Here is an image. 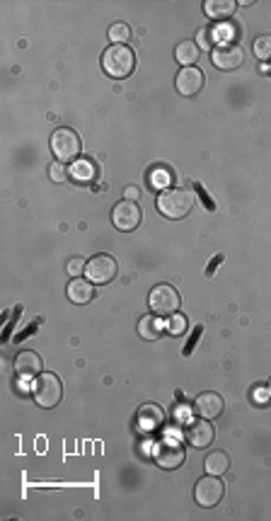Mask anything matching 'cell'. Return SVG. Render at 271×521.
Masks as SVG:
<instances>
[{
    "instance_id": "obj_14",
    "label": "cell",
    "mask_w": 271,
    "mask_h": 521,
    "mask_svg": "<svg viewBox=\"0 0 271 521\" xmlns=\"http://www.w3.org/2000/svg\"><path fill=\"white\" fill-rule=\"evenodd\" d=\"M15 374L20 379H37L41 374V357L37 352H20L15 357Z\"/></svg>"
},
{
    "instance_id": "obj_18",
    "label": "cell",
    "mask_w": 271,
    "mask_h": 521,
    "mask_svg": "<svg viewBox=\"0 0 271 521\" xmlns=\"http://www.w3.org/2000/svg\"><path fill=\"white\" fill-rule=\"evenodd\" d=\"M203 10H206L211 20H225V17H230L238 10V3L235 0H206Z\"/></svg>"
},
{
    "instance_id": "obj_31",
    "label": "cell",
    "mask_w": 271,
    "mask_h": 521,
    "mask_svg": "<svg viewBox=\"0 0 271 521\" xmlns=\"http://www.w3.org/2000/svg\"><path fill=\"white\" fill-rule=\"evenodd\" d=\"M194 189H196V194H201V199H203V204H206V209H208V211H213V209H216V201L211 199V196L206 194V191H203L201 184L194 182Z\"/></svg>"
},
{
    "instance_id": "obj_2",
    "label": "cell",
    "mask_w": 271,
    "mask_h": 521,
    "mask_svg": "<svg viewBox=\"0 0 271 521\" xmlns=\"http://www.w3.org/2000/svg\"><path fill=\"white\" fill-rule=\"evenodd\" d=\"M194 209V191L186 187H177V189H167L158 196V211L167 219H184L186 214Z\"/></svg>"
},
{
    "instance_id": "obj_15",
    "label": "cell",
    "mask_w": 271,
    "mask_h": 521,
    "mask_svg": "<svg viewBox=\"0 0 271 521\" xmlns=\"http://www.w3.org/2000/svg\"><path fill=\"white\" fill-rule=\"evenodd\" d=\"M136 417H138V427L146 429V432H153V429H158L160 424L165 422V410L155 403H146L138 407Z\"/></svg>"
},
{
    "instance_id": "obj_28",
    "label": "cell",
    "mask_w": 271,
    "mask_h": 521,
    "mask_svg": "<svg viewBox=\"0 0 271 521\" xmlns=\"http://www.w3.org/2000/svg\"><path fill=\"white\" fill-rule=\"evenodd\" d=\"M85 267H87V262L83 260V257H73V260L68 262V274H70V277H73V279H78L83 272H85Z\"/></svg>"
},
{
    "instance_id": "obj_34",
    "label": "cell",
    "mask_w": 271,
    "mask_h": 521,
    "mask_svg": "<svg viewBox=\"0 0 271 521\" xmlns=\"http://www.w3.org/2000/svg\"><path fill=\"white\" fill-rule=\"evenodd\" d=\"M269 73H271V63H269Z\"/></svg>"
},
{
    "instance_id": "obj_12",
    "label": "cell",
    "mask_w": 271,
    "mask_h": 521,
    "mask_svg": "<svg viewBox=\"0 0 271 521\" xmlns=\"http://www.w3.org/2000/svg\"><path fill=\"white\" fill-rule=\"evenodd\" d=\"M223 407H225V403H223V398L218 393H213V391H208V393H201L198 398L194 400V410H196V415L198 417H203V420H216V417L223 412Z\"/></svg>"
},
{
    "instance_id": "obj_8",
    "label": "cell",
    "mask_w": 271,
    "mask_h": 521,
    "mask_svg": "<svg viewBox=\"0 0 271 521\" xmlns=\"http://www.w3.org/2000/svg\"><path fill=\"white\" fill-rule=\"evenodd\" d=\"M223 493H225V488H223L220 478L218 475H206V478H201V480L196 483L194 500L201 507H216L220 502Z\"/></svg>"
},
{
    "instance_id": "obj_10",
    "label": "cell",
    "mask_w": 271,
    "mask_h": 521,
    "mask_svg": "<svg viewBox=\"0 0 271 521\" xmlns=\"http://www.w3.org/2000/svg\"><path fill=\"white\" fill-rule=\"evenodd\" d=\"M211 61L220 70H235L245 61V51L238 44H220L211 51Z\"/></svg>"
},
{
    "instance_id": "obj_4",
    "label": "cell",
    "mask_w": 271,
    "mask_h": 521,
    "mask_svg": "<svg viewBox=\"0 0 271 521\" xmlns=\"http://www.w3.org/2000/svg\"><path fill=\"white\" fill-rule=\"evenodd\" d=\"M80 136H78V131L68 129V127H61L53 131L51 136V151L56 155V160H61V163H68V160H75L78 155H80Z\"/></svg>"
},
{
    "instance_id": "obj_17",
    "label": "cell",
    "mask_w": 271,
    "mask_h": 521,
    "mask_svg": "<svg viewBox=\"0 0 271 521\" xmlns=\"http://www.w3.org/2000/svg\"><path fill=\"white\" fill-rule=\"evenodd\" d=\"M68 298L73 303H78V305H85V303H90L95 298V286H92V281H85V279H73L68 284Z\"/></svg>"
},
{
    "instance_id": "obj_22",
    "label": "cell",
    "mask_w": 271,
    "mask_h": 521,
    "mask_svg": "<svg viewBox=\"0 0 271 521\" xmlns=\"http://www.w3.org/2000/svg\"><path fill=\"white\" fill-rule=\"evenodd\" d=\"M110 39L112 44H126L131 39V27L124 25V22H117V25L110 27Z\"/></svg>"
},
{
    "instance_id": "obj_7",
    "label": "cell",
    "mask_w": 271,
    "mask_h": 521,
    "mask_svg": "<svg viewBox=\"0 0 271 521\" xmlns=\"http://www.w3.org/2000/svg\"><path fill=\"white\" fill-rule=\"evenodd\" d=\"M117 272H119V265L112 255H95L92 260H87V267H85L87 279L95 281V284H110L117 277Z\"/></svg>"
},
{
    "instance_id": "obj_19",
    "label": "cell",
    "mask_w": 271,
    "mask_h": 521,
    "mask_svg": "<svg viewBox=\"0 0 271 521\" xmlns=\"http://www.w3.org/2000/svg\"><path fill=\"white\" fill-rule=\"evenodd\" d=\"M198 53H201V49H198L196 41H182L174 49V58H177V63H182L186 68V65H194L198 61Z\"/></svg>"
},
{
    "instance_id": "obj_3",
    "label": "cell",
    "mask_w": 271,
    "mask_h": 521,
    "mask_svg": "<svg viewBox=\"0 0 271 521\" xmlns=\"http://www.w3.org/2000/svg\"><path fill=\"white\" fill-rule=\"evenodd\" d=\"M61 398H63L61 379H58L56 374L41 371L37 376V381H34V400H37V405L44 407V410H51V407H56L61 403Z\"/></svg>"
},
{
    "instance_id": "obj_1",
    "label": "cell",
    "mask_w": 271,
    "mask_h": 521,
    "mask_svg": "<svg viewBox=\"0 0 271 521\" xmlns=\"http://www.w3.org/2000/svg\"><path fill=\"white\" fill-rule=\"evenodd\" d=\"M102 68H105L107 75L117 78H129L136 68V53L134 49H129L126 44H112L110 49H105L102 53Z\"/></svg>"
},
{
    "instance_id": "obj_26",
    "label": "cell",
    "mask_w": 271,
    "mask_h": 521,
    "mask_svg": "<svg viewBox=\"0 0 271 521\" xmlns=\"http://www.w3.org/2000/svg\"><path fill=\"white\" fill-rule=\"evenodd\" d=\"M196 44L198 49H216V29H201Z\"/></svg>"
},
{
    "instance_id": "obj_27",
    "label": "cell",
    "mask_w": 271,
    "mask_h": 521,
    "mask_svg": "<svg viewBox=\"0 0 271 521\" xmlns=\"http://www.w3.org/2000/svg\"><path fill=\"white\" fill-rule=\"evenodd\" d=\"M49 177L53 179V182H63V179L68 177V170H65V165L61 163V160H56V163L49 167Z\"/></svg>"
},
{
    "instance_id": "obj_6",
    "label": "cell",
    "mask_w": 271,
    "mask_h": 521,
    "mask_svg": "<svg viewBox=\"0 0 271 521\" xmlns=\"http://www.w3.org/2000/svg\"><path fill=\"white\" fill-rule=\"evenodd\" d=\"M148 303H150V310H153L155 315H172V313H177V308H179V293L174 286L170 284H158L153 291H150V296H148Z\"/></svg>"
},
{
    "instance_id": "obj_24",
    "label": "cell",
    "mask_w": 271,
    "mask_h": 521,
    "mask_svg": "<svg viewBox=\"0 0 271 521\" xmlns=\"http://www.w3.org/2000/svg\"><path fill=\"white\" fill-rule=\"evenodd\" d=\"M170 170H165V167H155L153 172H150V184H153L155 189H165L167 184H170Z\"/></svg>"
},
{
    "instance_id": "obj_5",
    "label": "cell",
    "mask_w": 271,
    "mask_h": 521,
    "mask_svg": "<svg viewBox=\"0 0 271 521\" xmlns=\"http://www.w3.org/2000/svg\"><path fill=\"white\" fill-rule=\"evenodd\" d=\"M186 453L179 439H172V436H162V439L155 444L153 448V461L160 465L162 470H174L184 463Z\"/></svg>"
},
{
    "instance_id": "obj_23",
    "label": "cell",
    "mask_w": 271,
    "mask_h": 521,
    "mask_svg": "<svg viewBox=\"0 0 271 521\" xmlns=\"http://www.w3.org/2000/svg\"><path fill=\"white\" fill-rule=\"evenodd\" d=\"M255 56L267 61L271 58V34H262V37L255 39Z\"/></svg>"
},
{
    "instance_id": "obj_35",
    "label": "cell",
    "mask_w": 271,
    "mask_h": 521,
    "mask_svg": "<svg viewBox=\"0 0 271 521\" xmlns=\"http://www.w3.org/2000/svg\"><path fill=\"white\" fill-rule=\"evenodd\" d=\"M269 391H271V383H269Z\"/></svg>"
},
{
    "instance_id": "obj_29",
    "label": "cell",
    "mask_w": 271,
    "mask_h": 521,
    "mask_svg": "<svg viewBox=\"0 0 271 521\" xmlns=\"http://www.w3.org/2000/svg\"><path fill=\"white\" fill-rule=\"evenodd\" d=\"M201 332H203V327H201V325H196V327H194V332H191V337H189V342H186V347H184V352H182L184 357H189V354H191V349H194V344L198 342Z\"/></svg>"
},
{
    "instance_id": "obj_9",
    "label": "cell",
    "mask_w": 271,
    "mask_h": 521,
    "mask_svg": "<svg viewBox=\"0 0 271 521\" xmlns=\"http://www.w3.org/2000/svg\"><path fill=\"white\" fill-rule=\"evenodd\" d=\"M141 219H143V214H141V206H138L136 201H122V204H117L114 206V211H112V223L117 226L119 231H136L138 228V223H141Z\"/></svg>"
},
{
    "instance_id": "obj_30",
    "label": "cell",
    "mask_w": 271,
    "mask_h": 521,
    "mask_svg": "<svg viewBox=\"0 0 271 521\" xmlns=\"http://www.w3.org/2000/svg\"><path fill=\"white\" fill-rule=\"evenodd\" d=\"M252 400H257V405H267L271 400V391H267V388H257V391H252Z\"/></svg>"
},
{
    "instance_id": "obj_20",
    "label": "cell",
    "mask_w": 271,
    "mask_h": 521,
    "mask_svg": "<svg viewBox=\"0 0 271 521\" xmlns=\"http://www.w3.org/2000/svg\"><path fill=\"white\" fill-rule=\"evenodd\" d=\"M162 332V322H160V315H143L141 320H138V335H141L143 340H158Z\"/></svg>"
},
{
    "instance_id": "obj_16",
    "label": "cell",
    "mask_w": 271,
    "mask_h": 521,
    "mask_svg": "<svg viewBox=\"0 0 271 521\" xmlns=\"http://www.w3.org/2000/svg\"><path fill=\"white\" fill-rule=\"evenodd\" d=\"M68 177L78 184H87L97 179V165L90 158H78L73 165L68 167Z\"/></svg>"
},
{
    "instance_id": "obj_25",
    "label": "cell",
    "mask_w": 271,
    "mask_h": 521,
    "mask_svg": "<svg viewBox=\"0 0 271 521\" xmlns=\"http://www.w3.org/2000/svg\"><path fill=\"white\" fill-rule=\"evenodd\" d=\"M186 325H189V322H186V318L182 313H172V318L167 320V330H170L172 335H182L186 330Z\"/></svg>"
},
{
    "instance_id": "obj_21",
    "label": "cell",
    "mask_w": 271,
    "mask_h": 521,
    "mask_svg": "<svg viewBox=\"0 0 271 521\" xmlns=\"http://www.w3.org/2000/svg\"><path fill=\"white\" fill-rule=\"evenodd\" d=\"M208 475H223L228 468H230V458H228L225 451H213L206 456V463H203Z\"/></svg>"
},
{
    "instance_id": "obj_13",
    "label": "cell",
    "mask_w": 271,
    "mask_h": 521,
    "mask_svg": "<svg viewBox=\"0 0 271 521\" xmlns=\"http://www.w3.org/2000/svg\"><path fill=\"white\" fill-rule=\"evenodd\" d=\"M177 90L182 95H186V98H191V95H196L198 90L203 88V73H201V68H191V65H186V68H182L177 73Z\"/></svg>"
},
{
    "instance_id": "obj_11",
    "label": "cell",
    "mask_w": 271,
    "mask_h": 521,
    "mask_svg": "<svg viewBox=\"0 0 271 521\" xmlns=\"http://www.w3.org/2000/svg\"><path fill=\"white\" fill-rule=\"evenodd\" d=\"M184 436L194 448H206L211 441L216 439V429H213V424H211V420H194L186 424Z\"/></svg>"
},
{
    "instance_id": "obj_33",
    "label": "cell",
    "mask_w": 271,
    "mask_h": 521,
    "mask_svg": "<svg viewBox=\"0 0 271 521\" xmlns=\"http://www.w3.org/2000/svg\"><path fill=\"white\" fill-rule=\"evenodd\" d=\"M220 262H223V255H216L213 260H211V265H208V269H206V277H213V272H216V269H218Z\"/></svg>"
},
{
    "instance_id": "obj_32",
    "label": "cell",
    "mask_w": 271,
    "mask_h": 521,
    "mask_svg": "<svg viewBox=\"0 0 271 521\" xmlns=\"http://www.w3.org/2000/svg\"><path fill=\"white\" fill-rule=\"evenodd\" d=\"M124 194H126V199H129V201H138V199H141V189H138V187H126Z\"/></svg>"
}]
</instances>
